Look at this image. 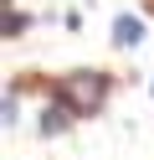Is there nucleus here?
Returning a JSON list of instances; mask_svg holds the SVG:
<instances>
[{"mask_svg": "<svg viewBox=\"0 0 154 160\" xmlns=\"http://www.w3.org/2000/svg\"><path fill=\"white\" fill-rule=\"evenodd\" d=\"M108 88H113L108 72H98V67H72V72L57 83V98L72 108V114L87 119V114H98V108L108 103Z\"/></svg>", "mask_w": 154, "mask_h": 160, "instance_id": "f257e3e1", "label": "nucleus"}, {"mask_svg": "<svg viewBox=\"0 0 154 160\" xmlns=\"http://www.w3.org/2000/svg\"><path fill=\"white\" fill-rule=\"evenodd\" d=\"M139 42H144V21L139 16H118V21H113V47L128 52V47H139Z\"/></svg>", "mask_w": 154, "mask_h": 160, "instance_id": "f03ea898", "label": "nucleus"}, {"mask_svg": "<svg viewBox=\"0 0 154 160\" xmlns=\"http://www.w3.org/2000/svg\"><path fill=\"white\" fill-rule=\"evenodd\" d=\"M67 124H72V108L62 103V98H51V103H46V114H41V134H46V139H57Z\"/></svg>", "mask_w": 154, "mask_h": 160, "instance_id": "7ed1b4c3", "label": "nucleus"}, {"mask_svg": "<svg viewBox=\"0 0 154 160\" xmlns=\"http://www.w3.org/2000/svg\"><path fill=\"white\" fill-rule=\"evenodd\" d=\"M16 31H26V16H16V11H10V16H5V36H16Z\"/></svg>", "mask_w": 154, "mask_h": 160, "instance_id": "20e7f679", "label": "nucleus"}, {"mask_svg": "<svg viewBox=\"0 0 154 160\" xmlns=\"http://www.w3.org/2000/svg\"><path fill=\"white\" fill-rule=\"evenodd\" d=\"M5 129H16V88L5 93Z\"/></svg>", "mask_w": 154, "mask_h": 160, "instance_id": "39448f33", "label": "nucleus"}, {"mask_svg": "<svg viewBox=\"0 0 154 160\" xmlns=\"http://www.w3.org/2000/svg\"><path fill=\"white\" fill-rule=\"evenodd\" d=\"M144 5H149V11H154V0H144Z\"/></svg>", "mask_w": 154, "mask_h": 160, "instance_id": "423d86ee", "label": "nucleus"}]
</instances>
